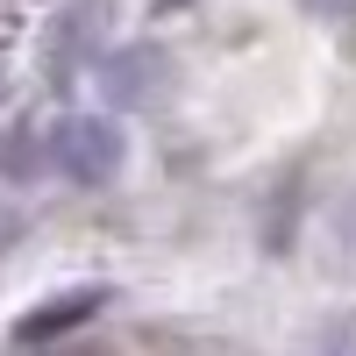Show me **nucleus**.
Returning a JSON list of instances; mask_svg holds the SVG:
<instances>
[{"label":"nucleus","mask_w":356,"mask_h":356,"mask_svg":"<svg viewBox=\"0 0 356 356\" xmlns=\"http://www.w3.org/2000/svg\"><path fill=\"white\" fill-rule=\"evenodd\" d=\"M314 356H356V314L328 321V328H321V342H314Z\"/></svg>","instance_id":"3"},{"label":"nucleus","mask_w":356,"mask_h":356,"mask_svg":"<svg viewBox=\"0 0 356 356\" xmlns=\"http://www.w3.org/2000/svg\"><path fill=\"white\" fill-rule=\"evenodd\" d=\"M8 36H15V15H8V8H0V43H8Z\"/></svg>","instance_id":"6"},{"label":"nucleus","mask_w":356,"mask_h":356,"mask_svg":"<svg viewBox=\"0 0 356 356\" xmlns=\"http://www.w3.org/2000/svg\"><path fill=\"white\" fill-rule=\"evenodd\" d=\"M57 356H100V349H57Z\"/></svg>","instance_id":"7"},{"label":"nucleus","mask_w":356,"mask_h":356,"mask_svg":"<svg viewBox=\"0 0 356 356\" xmlns=\"http://www.w3.org/2000/svg\"><path fill=\"white\" fill-rule=\"evenodd\" d=\"M129 143L114 122L100 114H65V122H50V164L72 178V186H107L114 171H122Z\"/></svg>","instance_id":"1"},{"label":"nucleus","mask_w":356,"mask_h":356,"mask_svg":"<svg viewBox=\"0 0 356 356\" xmlns=\"http://www.w3.org/2000/svg\"><path fill=\"white\" fill-rule=\"evenodd\" d=\"M8 250H15V221L0 214V257H8Z\"/></svg>","instance_id":"5"},{"label":"nucleus","mask_w":356,"mask_h":356,"mask_svg":"<svg viewBox=\"0 0 356 356\" xmlns=\"http://www.w3.org/2000/svg\"><path fill=\"white\" fill-rule=\"evenodd\" d=\"M307 15H321V22H335V29H356V0H300Z\"/></svg>","instance_id":"4"},{"label":"nucleus","mask_w":356,"mask_h":356,"mask_svg":"<svg viewBox=\"0 0 356 356\" xmlns=\"http://www.w3.org/2000/svg\"><path fill=\"white\" fill-rule=\"evenodd\" d=\"M107 307V285H72L65 300H43V307H29L22 321H15V342H57V335H72V328H86V321H93Z\"/></svg>","instance_id":"2"}]
</instances>
